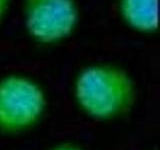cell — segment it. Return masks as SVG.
Listing matches in <instances>:
<instances>
[{
    "label": "cell",
    "instance_id": "1",
    "mask_svg": "<svg viewBox=\"0 0 160 150\" xmlns=\"http://www.w3.org/2000/svg\"><path fill=\"white\" fill-rule=\"evenodd\" d=\"M76 95L81 106L97 117H109L125 111L132 104L134 88L122 70L93 67L80 75Z\"/></svg>",
    "mask_w": 160,
    "mask_h": 150
},
{
    "label": "cell",
    "instance_id": "2",
    "mask_svg": "<svg viewBox=\"0 0 160 150\" xmlns=\"http://www.w3.org/2000/svg\"><path fill=\"white\" fill-rule=\"evenodd\" d=\"M44 96L36 85L20 77L0 82V127L19 129L32 124L42 112Z\"/></svg>",
    "mask_w": 160,
    "mask_h": 150
},
{
    "label": "cell",
    "instance_id": "3",
    "mask_svg": "<svg viewBox=\"0 0 160 150\" xmlns=\"http://www.w3.org/2000/svg\"><path fill=\"white\" fill-rule=\"evenodd\" d=\"M76 19L73 0H26V26L38 41L47 43L66 37Z\"/></svg>",
    "mask_w": 160,
    "mask_h": 150
},
{
    "label": "cell",
    "instance_id": "4",
    "mask_svg": "<svg viewBox=\"0 0 160 150\" xmlns=\"http://www.w3.org/2000/svg\"><path fill=\"white\" fill-rule=\"evenodd\" d=\"M122 12L126 21L138 30L157 28V0H122Z\"/></svg>",
    "mask_w": 160,
    "mask_h": 150
},
{
    "label": "cell",
    "instance_id": "5",
    "mask_svg": "<svg viewBox=\"0 0 160 150\" xmlns=\"http://www.w3.org/2000/svg\"><path fill=\"white\" fill-rule=\"evenodd\" d=\"M9 0H0V22L3 18V15L5 13V10L7 8Z\"/></svg>",
    "mask_w": 160,
    "mask_h": 150
},
{
    "label": "cell",
    "instance_id": "6",
    "mask_svg": "<svg viewBox=\"0 0 160 150\" xmlns=\"http://www.w3.org/2000/svg\"><path fill=\"white\" fill-rule=\"evenodd\" d=\"M54 150H79V149L74 148V147H70V146H62V147H58Z\"/></svg>",
    "mask_w": 160,
    "mask_h": 150
}]
</instances>
